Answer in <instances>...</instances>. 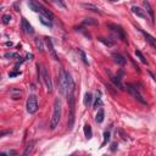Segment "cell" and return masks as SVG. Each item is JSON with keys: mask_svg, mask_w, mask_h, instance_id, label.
I'll return each instance as SVG.
<instances>
[{"mask_svg": "<svg viewBox=\"0 0 156 156\" xmlns=\"http://www.w3.org/2000/svg\"><path fill=\"white\" fill-rule=\"evenodd\" d=\"M27 4H28V6H29V9L32 11L38 12L39 15H43L45 17H49L50 20H54V14H53V12L49 11L48 9H45L42 4H39L38 1H35V0H28Z\"/></svg>", "mask_w": 156, "mask_h": 156, "instance_id": "cell-1", "label": "cell"}, {"mask_svg": "<svg viewBox=\"0 0 156 156\" xmlns=\"http://www.w3.org/2000/svg\"><path fill=\"white\" fill-rule=\"evenodd\" d=\"M60 120H61V101L57 98V99H55V102H54V112H53V117H51L50 126H49L51 131H55L56 129Z\"/></svg>", "mask_w": 156, "mask_h": 156, "instance_id": "cell-2", "label": "cell"}, {"mask_svg": "<svg viewBox=\"0 0 156 156\" xmlns=\"http://www.w3.org/2000/svg\"><path fill=\"white\" fill-rule=\"evenodd\" d=\"M126 89L128 90V93L131 94L133 98H135L139 102H141L143 105H146V101L144 100L143 95L140 94V92H139V89L137 88V85H134V84H132V83H128V84H126Z\"/></svg>", "mask_w": 156, "mask_h": 156, "instance_id": "cell-3", "label": "cell"}, {"mask_svg": "<svg viewBox=\"0 0 156 156\" xmlns=\"http://www.w3.org/2000/svg\"><path fill=\"white\" fill-rule=\"evenodd\" d=\"M107 27L110 28V31L118 38L121 39L122 42H127V37H126V33H124V29L121 27V26L118 24H115V23H109L107 24Z\"/></svg>", "mask_w": 156, "mask_h": 156, "instance_id": "cell-4", "label": "cell"}, {"mask_svg": "<svg viewBox=\"0 0 156 156\" xmlns=\"http://www.w3.org/2000/svg\"><path fill=\"white\" fill-rule=\"evenodd\" d=\"M68 73L66 72L63 68H61L60 71V77H59V81H60V90L61 93L65 95L66 94V90H67V85H68Z\"/></svg>", "mask_w": 156, "mask_h": 156, "instance_id": "cell-5", "label": "cell"}, {"mask_svg": "<svg viewBox=\"0 0 156 156\" xmlns=\"http://www.w3.org/2000/svg\"><path fill=\"white\" fill-rule=\"evenodd\" d=\"M27 112L28 113H35L38 111V100H37V96L34 94H31L28 98H27Z\"/></svg>", "mask_w": 156, "mask_h": 156, "instance_id": "cell-6", "label": "cell"}, {"mask_svg": "<svg viewBox=\"0 0 156 156\" xmlns=\"http://www.w3.org/2000/svg\"><path fill=\"white\" fill-rule=\"evenodd\" d=\"M40 76L43 78V82L48 89V92L50 93L53 90V82H51V78H50V74L48 72V70L44 67V66H40Z\"/></svg>", "mask_w": 156, "mask_h": 156, "instance_id": "cell-7", "label": "cell"}, {"mask_svg": "<svg viewBox=\"0 0 156 156\" xmlns=\"http://www.w3.org/2000/svg\"><path fill=\"white\" fill-rule=\"evenodd\" d=\"M44 40H45V44H46V48H48V51H49L50 56L53 57L55 61H59L60 59H59V56H57V54H56L55 49H54L53 42H51V38H49V37H45V38H44Z\"/></svg>", "mask_w": 156, "mask_h": 156, "instance_id": "cell-8", "label": "cell"}, {"mask_svg": "<svg viewBox=\"0 0 156 156\" xmlns=\"http://www.w3.org/2000/svg\"><path fill=\"white\" fill-rule=\"evenodd\" d=\"M21 28H22L23 33H26V34H33V33H34L33 27L29 24V22H28L27 20H26L24 17L21 20Z\"/></svg>", "mask_w": 156, "mask_h": 156, "instance_id": "cell-9", "label": "cell"}, {"mask_svg": "<svg viewBox=\"0 0 156 156\" xmlns=\"http://www.w3.org/2000/svg\"><path fill=\"white\" fill-rule=\"evenodd\" d=\"M143 5H144V9H145V11H146V14L150 16L151 22L154 23V22H155V15H154V10H152L150 3L148 1V0H143Z\"/></svg>", "mask_w": 156, "mask_h": 156, "instance_id": "cell-10", "label": "cell"}, {"mask_svg": "<svg viewBox=\"0 0 156 156\" xmlns=\"http://www.w3.org/2000/svg\"><path fill=\"white\" fill-rule=\"evenodd\" d=\"M131 10H132V12L135 16H138L140 18H144V20H148V14H145V10H141L138 6H132Z\"/></svg>", "mask_w": 156, "mask_h": 156, "instance_id": "cell-11", "label": "cell"}, {"mask_svg": "<svg viewBox=\"0 0 156 156\" xmlns=\"http://www.w3.org/2000/svg\"><path fill=\"white\" fill-rule=\"evenodd\" d=\"M140 31V33L143 34V35H144V38L146 39V42L152 46V48H155L156 49V39L151 35V34H149L148 32H145V31H143V29H139Z\"/></svg>", "mask_w": 156, "mask_h": 156, "instance_id": "cell-12", "label": "cell"}, {"mask_svg": "<svg viewBox=\"0 0 156 156\" xmlns=\"http://www.w3.org/2000/svg\"><path fill=\"white\" fill-rule=\"evenodd\" d=\"M112 59H113V61L117 65H121V66H123V65L126 63V57L123 55H121L120 53H113L112 54Z\"/></svg>", "mask_w": 156, "mask_h": 156, "instance_id": "cell-13", "label": "cell"}, {"mask_svg": "<svg viewBox=\"0 0 156 156\" xmlns=\"http://www.w3.org/2000/svg\"><path fill=\"white\" fill-rule=\"evenodd\" d=\"M121 76L120 74H117V76H111V81H112V83L117 87V88H120L121 90H123L124 88H123V84H122V82H121Z\"/></svg>", "mask_w": 156, "mask_h": 156, "instance_id": "cell-14", "label": "cell"}, {"mask_svg": "<svg viewBox=\"0 0 156 156\" xmlns=\"http://www.w3.org/2000/svg\"><path fill=\"white\" fill-rule=\"evenodd\" d=\"M82 6L84 9H87V10H90L93 12H96V14H99V15H102V12L100 11V9L98 6H95V5H93V4H82Z\"/></svg>", "mask_w": 156, "mask_h": 156, "instance_id": "cell-15", "label": "cell"}, {"mask_svg": "<svg viewBox=\"0 0 156 156\" xmlns=\"http://www.w3.org/2000/svg\"><path fill=\"white\" fill-rule=\"evenodd\" d=\"M104 118H105V111H104V109H99L96 115H95V122L101 123L104 121Z\"/></svg>", "mask_w": 156, "mask_h": 156, "instance_id": "cell-16", "label": "cell"}, {"mask_svg": "<svg viewBox=\"0 0 156 156\" xmlns=\"http://www.w3.org/2000/svg\"><path fill=\"white\" fill-rule=\"evenodd\" d=\"M98 40H99L100 43H102L104 45L109 46V48H111V46H113V45H115V40H112V39H107V38L99 37V38H98Z\"/></svg>", "mask_w": 156, "mask_h": 156, "instance_id": "cell-17", "label": "cell"}, {"mask_svg": "<svg viewBox=\"0 0 156 156\" xmlns=\"http://www.w3.org/2000/svg\"><path fill=\"white\" fill-rule=\"evenodd\" d=\"M39 20H40V22L44 24V26H46V27H53V20H50L49 17H45V16H43V15H39Z\"/></svg>", "mask_w": 156, "mask_h": 156, "instance_id": "cell-18", "label": "cell"}, {"mask_svg": "<svg viewBox=\"0 0 156 156\" xmlns=\"http://www.w3.org/2000/svg\"><path fill=\"white\" fill-rule=\"evenodd\" d=\"M92 102H93V95L90 94V93H85L84 98H83V104H84V106L89 107L90 105H92Z\"/></svg>", "mask_w": 156, "mask_h": 156, "instance_id": "cell-19", "label": "cell"}, {"mask_svg": "<svg viewBox=\"0 0 156 156\" xmlns=\"http://www.w3.org/2000/svg\"><path fill=\"white\" fill-rule=\"evenodd\" d=\"M100 106H102V100H101V92H100V90H98V92H96V98H95V102H94L93 107H94V109H98V107H100Z\"/></svg>", "mask_w": 156, "mask_h": 156, "instance_id": "cell-20", "label": "cell"}, {"mask_svg": "<svg viewBox=\"0 0 156 156\" xmlns=\"http://www.w3.org/2000/svg\"><path fill=\"white\" fill-rule=\"evenodd\" d=\"M83 131H84V135L87 139H90L93 137V131H92V127H90L89 124H85L83 127Z\"/></svg>", "mask_w": 156, "mask_h": 156, "instance_id": "cell-21", "label": "cell"}, {"mask_svg": "<svg viewBox=\"0 0 156 156\" xmlns=\"http://www.w3.org/2000/svg\"><path fill=\"white\" fill-rule=\"evenodd\" d=\"M135 56H137V57L140 60V62H141V63L148 65V60L145 59V56L143 55V53H141V51H140L139 49H137V50H135Z\"/></svg>", "mask_w": 156, "mask_h": 156, "instance_id": "cell-22", "label": "cell"}, {"mask_svg": "<svg viewBox=\"0 0 156 156\" xmlns=\"http://www.w3.org/2000/svg\"><path fill=\"white\" fill-rule=\"evenodd\" d=\"M33 145H34V141H31L29 144L26 146V149H24V151H23V156H27V155H29L31 152H32V150H33Z\"/></svg>", "mask_w": 156, "mask_h": 156, "instance_id": "cell-23", "label": "cell"}, {"mask_svg": "<svg viewBox=\"0 0 156 156\" xmlns=\"http://www.w3.org/2000/svg\"><path fill=\"white\" fill-rule=\"evenodd\" d=\"M35 45H37L38 50L40 51V53H43L44 51V44H43V40L40 38H35Z\"/></svg>", "mask_w": 156, "mask_h": 156, "instance_id": "cell-24", "label": "cell"}, {"mask_svg": "<svg viewBox=\"0 0 156 156\" xmlns=\"http://www.w3.org/2000/svg\"><path fill=\"white\" fill-rule=\"evenodd\" d=\"M49 1H51L53 4H55L56 6H59V7H61V9H66V7H67L63 0H49Z\"/></svg>", "mask_w": 156, "mask_h": 156, "instance_id": "cell-25", "label": "cell"}, {"mask_svg": "<svg viewBox=\"0 0 156 156\" xmlns=\"http://www.w3.org/2000/svg\"><path fill=\"white\" fill-rule=\"evenodd\" d=\"M110 137H111L110 131H105V132H104V141H102V144H101V148L105 146V144L110 140Z\"/></svg>", "mask_w": 156, "mask_h": 156, "instance_id": "cell-26", "label": "cell"}, {"mask_svg": "<svg viewBox=\"0 0 156 156\" xmlns=\"http://www.w3.org/2000/svg\"><path fill=\"white\" fill-rule=\"evenodd\" d=\"M4 57H5V59H21L18 54H16V53H10V51H7V53L4 54Z\"/></svg>", "mask_w": 156, "mask_h": 156, "instance_id": "cell-27", "label": "cell"}, {"mask_svg": "<svg viewBox=\"0 0 156 156\" xmlns=\"http://www.w3.org/2000/svg\"><path fill=\"white\" fill-rule=\"evenodd\" d=\"M89 24H93V26H95V24H98V21L96 20H94V18H85L84 21H83V26H89Z\"/></svg>", "mask_w": 156, "mask_h": 156, "instance_id": "cell-28", "label": "cell"}, {"mask_svg": "<svg viewBox=\"0 0 156 156\" xmlns=\"http://www.w3.org/2000/svg\"><path fill=\"white\" fill-rule=\"evenodd\" d=\"M11 18H12V17H11L10 14H5V15L1 17V22H3L4 24H9V23L11 22Z\"/></svg>", "mask_w": 156, "mask_h": 156, "instance_id": "cell-29", "label": "cell"}, {"mask_svg": "<svg viewBox=\"0 0 156 156\" xmlns=\"http://www.w3.org/2000/svg\"><path fill=\"white\" fill-rule=\"evenodd\" d=\"M78 53H79V55H81V57H82V61H83L85 65H89L88 59H87V55H85L84 51H83V50H78Z\"/></svg>", "mask_w": 156, "mask_h": 156, "instance_id": "cell-30", "label": "cell"}, {"mask_svg": "<svg viewBox=\"0 0 156 156\" xmlns=\"http://www.w3.org/2000/svg\"><path fill=\"white\" fill-rule=\"evenodd\" d=\"M21 74V72H18V71H16V72H10L9 73V77H16V76H20Z\"/></svg>", "mask_w": 156, "mask_h": 156, "instance_id": "cell-31", "label": "cell"}, {"mask_svg": "<svg viewBox=\"0 0 156 156\" xmlns=\"http://www.w3.org/2000/svg\"><path fill=\"white\" fill-rule=\"evenodd\" d=\"M5 154H7V155H17V152H16L15 150H9V151L3 152V155H5Z\"/></svg>", "mask_w": 156, "mask_h": 156, "instance_id": "cell-32", "label": "cell"}, {"mask_svg": "<svg viewBox=\"0 0 156 156\" xmlns=\"http://www.w3.org/2000/svg\"><path fill=\"white\" fill-rule=\"evenodd\" d=\"M11 133H12V131H4V132L0 133V137H5L6 134H11Z\"/></svg>", "mask_w": 156, "mask_h": 156, "instance_id": "cell-33", "label": "cell"}, {"mask_svg": "<svg viewBox=\"0 0 156 156\" xmlns=\"http://www.w3.org/2000/svg\"><path fill=\"white\" fill-rule=\"evenodd\" d=\"M117 146H118V145H117V144H116V143H113V144L111 145V150H112V151H115V150L117 149Z\"/></svg>", "mask_w": 156, "mask_h": 156, "instance_id": "cell-34", "label": "cell"}, {"mask_svg": "<svg viewBox=\"0 0 156 156\" xmlns=\"http://www.w3.org/2000/svg\"><path fill=\"white\" fill-rule=\"evenodd\" d=\"M149 74H150V76H151V78H152V79H154V81H155V82H156V77H155V76H154V74H152V72H150V71H149Z\"/></svg>", "mask_w": 156, "mask_h": 156, "instance_id": "cell-35", "label": "cell"}, {"mask_svg": "<svg viewBox=\"0 0 156 156\" xmlns=\"http://www.w3.org/2000/svg\"><path fill=\"white\" fill-rule=\"evenodd\" d=\"M6 45H7V46H12V43H11V42H7Z\"/></svg>", "mask_w": 156, "mask_h": 156, "instance_id": "cell-36", "label": "cell"}, {"mask_svg": "<svg viewBox=\"0 0 156 156\" xmlns=\"http://www.w3.org/2000/svg\"><path fill=\"white\" fill-rule=\"evenodd\" d=\"M109 1H111V3H116V1H118V0H109Z\"/></svg>", "mask_w": 156, "mask_h": 156, "instance_id": "cell-37", "label": "cell"}]
</instances>
